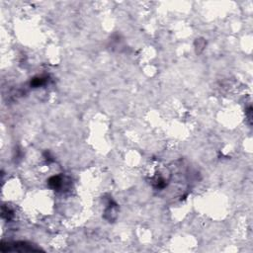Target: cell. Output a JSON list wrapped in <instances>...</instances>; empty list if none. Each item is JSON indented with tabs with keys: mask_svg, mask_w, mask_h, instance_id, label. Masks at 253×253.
I'll use <instances>...</instances> for the list:
<instances>
[{
	"mask_svg": "<svg viewBox=\"0 0 253 253\" xmlns=\"http://www.w3.org/2000/svg\"><path fill=\"white\" fill-rule=\"evenodd\" d=\"M1 250L2 251H34V250H39V248H36L26 242H14L7 243V245L2 243Z\"/></svg>",
	"mask_w": 253,
	"mask_h": 253,
	"instance_id": "6da1fadb",
	"label": "cell"
},
{
	"mask_svg": "<svg viewBox=\"0 0 253 253\" xmlns=\"http://www.w3.org/2000/svg\"><path fill=\"white\" fill-rule=\"evenodd\" d=\"M60 182H61V181H60L59 177H53L50 179V182L49 183H50V185L51 186V187L57 188L60 186Z\"/></svg>",
	"mask_w": 253,
	"mask_h": 253,
	"instance_id": "7a4b0ae2",
	"label": "cell"
},
{
	"mask_svg": "<svg viewBox=\"0 0 253 253\" xmlns=\"http://www.w3.org/2000/svg\"><path fill=\"white\" fill-rule=\"evenodd\" d=\"M43 83H44V79H43V78H35V79L31 82V85H33V86L35 87H38L40 86V85H42Z\"/></svg>",
	"mask_w": 253,
	"mask_h": 253,
	"instance_id": "3957f363",
	"label": "cell"
}]
</instances>
